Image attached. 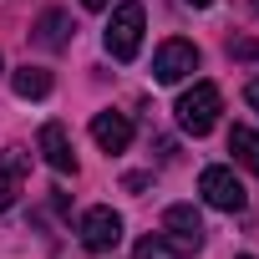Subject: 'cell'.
Wrapping results in <instances>:
<instances>
[{
	"label": "cell",
	"instance_id": "1",
	"mask_svg": "<svg viewBox=\"0 0 259 259\" xmlns=\"http://www.w3.org/2000/svg\"><path fill=\"white\" fill-rule=\"evenodd\" d=\"M173 112H178V127H183V133L203 138V133H213V122H219V112H224V97H219L213 81H193V87L178 97Z\"/></svg>",
	"mask_w": 259,
	"mask_h": 259
},
{
	"label": "cell",
	"instance_id": "2",
	"mask_svg": "<svg viewBox=\"0 0 259 259\" xmlns=\"http://www.w3.org/2000/svg\"><path fill=\"white\" fill-rule=\"evenodd\" d=\"M143 21H148V16H143L138 0H122V6L112 11V21H107V31H102L112 61H133V56H138V46H143Z\"/></svg>",
	"mask_w": 259,
	"mask_h": 259
},
{
	"label": "cell",
	"instance_id": "3",
	"mask_svg": "<svg viewBox=\"0 0 259 259\" xmlns=\"http://www.w3.org/2000/svg\"><path fill=\"white\" fill-rule=\"evenodd\" d=\"M198 193H203L208 208H224V213H239V208L249 203V193H244V183L234 178V168H219V163L198 173Z\"/></svg>",
	"mask_w": 259,
	"mask_h": 259
},
{
	"label": "cell",
	"instance_id": "4",
	"mask_svg": "<svg viewBox=\"0 0 259 259\" xmlns=\"http://www.w3.org/2000/svg\"><path fill=\"white\" fill-rule=\"evenodd\" d=\"M76 234H81V249H87V254H112V249L122 244V213H112V208H87L81 224H76Z\"/></svg>",
	"mask_w": 259,
	"mask_h": 259
},
{
	"label": "cell",
	"instance_id": "5",
	"mask_svg": "<svg viewBox=\"0 0 259 259\" xmlns=\"http://www.w3.org/2000/svg\"><path fill=\"white\" fill-rule=\"evenodd\" d=\"M188 71H198V46H193V41H163L158 56H153V76L173 87V81H183Z\"/></svg>",
	"mask_w": 259,
	"mask_h": 259
},
{
	"label": "cell",
	"instance_id": "6",
	"mask_svg": "<svg viewBox=\"0 0 259 259\" xmlns=\"http://www.w3.org/2000/svg\"><path fill=\"white\" fill-rule=\"evenodd\" d=\"M163 229H168V239L178 244V254L203 249V219H198V208H193V203H173V208L163 213Z\"/></svg>",
	"mask_w": 259,
	"mask_h": 259
},
{
	"label": "cell",
	"instance_id": "7",
	"mask_svg": "<svg viewBox=\"0 0 259 259\" xmlns=\"http://www.w3.org/2000/svg\"><path fill=\"white\" fill-rule=\"evenodd\" d=\"M92 143L112 158V153H127V143H133V122H127V112H97L92 117Z\"/></svg>",
	"mask_w": 259,
	"mask_h": 259
},
{
	"label": "cell",
	"instance_id": "8",
	"mask_svg": "<svg viewBox=\"0 0 259 259\" xmlns=\"http://www.w3.org/2000/svg\"><path fill=\"white\" fill-rule=\"evenodd\" d=\"M41 158L56 168V173H76V153H71V138L61 122H46L41 127Z\"/></svg>",
	"mask_w": 259,
	"mask_h": 259
},
{
	"label": "cell",
	"instance_id": "9",
	"mask_svg": "<svg viewBox=\"0 0 259 259\" xmlns=\"http://www.w3.org/2000/svg\"><path fill=\"white\" fill-rule=\"evenodd\" d=\"M26 168H31V153H26V148H6V153H0V208L16 203Z\"/></svg>",
	"mask_w": 259,
	"mask_h": 259
},
{
	"label": "cell",
	"instance_id": "10",
	"mask_svg": "<svg viewBox=\"0 0 259 259\" xmlns=\"http://www.w3.org/2000/svg\"><path fill=\"white\" fill-rule=\"evenodd\" d=\"M71 36H76V26H71V16H66V11H46V16L36 21V41H41L46 51L71 46Z\"/></svg>",
	"mask_w": 259,
	"mask_h": 259
},
{
	"label": "cell",
	"instance_id": "11",
	"mask_svg": "<svg viewBox=\"0 0 259 259\" xmlns=\"http://www.w3.org/2000/svg\"><path fill=\"white\" fill-rule=\"evenodd\" d=\"M11 87H16V97H21V102H41V97L51 92V71L26 61V66H16V71H11Z\"/></svg>",
	"mask_w": 259,
	"mask_h": 259
},
{
	"label": "cell",
	"instance_id": "12",
	"mask_svg": "<svg viewBox=\"0 0 259 259\" xmlns=\"http://www.w3.org/2000/svg\"><path fill=\"white\" fill-rule=\"evenodd\" d=\"M229 153H234V163H244L249 173H259V133H254V127H234V133H229Z\"/></svg>",
	"mask_w": 259,
	"mask_h": 259
},
{
	"label": "cell",
	"instance_id": "13",
	"mask_svg": "<svg viewBox=\"0 0 259 259\" xmlns=\"http://www.w3.org/2000/svg\"><path fill=\"white\" fill-rule=\"evenodd\" d=\"M138 259H178V244H173L168 234H148V239L138 244Z\"/></svg>",
	"mask_w": 259,
	"mask_h": 259
},
{
	"label": "cell",
	"instance_id": "14",
	"mask_svg": "<svg viewBox=\"0 0 259 259\" xmlns=\"http://www.w3.org/2000/svg\"><path fill=\"white\" fill-rule=\"evenodd\" d=\"M234 56H239V61H254V56H259V46H249V41H239V46H234Z\"/></svg>",
	"mask_w": 259,
	"mask_h": 259
},
{
	"label": "cell",
	"instance_id": "15",
	"mask_svg": "<svg viewBox=\"0 0 259 259\" xmlns=\"http://www.w3.org/2000/svg\"><path fill=\"white\" fill-rule=\"evenodd\" d=\"M244 102H249V107L259 112V81H249V87H244Z\"/></svg>",
	"mask_w": 259,
	"mask_h": 259
},
{
	"label": "cell",
	"instance_id": "16",
	"mask_svg": "<svg viewBox=\"0 0 259 259\" xmlns=\"http://www.w3.org/2000/svg\"><path fill=\"white\" fill-rule=\"evenodd\" d=\"M81 6H87V11H107V6H112V0H81Z\"/></svg>",
	"mask_w": 259,
	"mask_h": 259
},
{
	"label": "cell",
	"instance_id": "17",
	"mask_svg": "<svg viewBox=\"0 0 259 259\" xmlns=\"http://www.w3.org/2000/svg\"><path fill=\"white\" fill-rule=\"evenodd\" d=\"M188 6H193V11H203V6H213V0H188Z\"/></svg>",
	"mask_w": 259,
	"mask_h": 259
},
{
	"label": "cell",
	"instance_id": "18",
	"mask_svg": "<svg viewBox=\"0 0 259 259\" xmlns=\"http://www.w3.org/2000/svg\"><path fill=\"white\" fill-rule=\"evenodd\" d=\"M249 6H254V11H259V0H249Z\"/></svg>",
	"mask_w": 259,
	"mask_h": 259
},
{
	"label": "cell",
	"instance_id": "19",
	"mask_svg": "<svg viewBox=\"0 0 259 259\" xmlns=\"http://www.w3.org/2000/svg\"><path fill=\"white\" fill-rule=\"evenodd\" d=\"M239 259H254V254H239Z\"/></svg>",
	"mask_w": 259,
	"mask_h": 259
}]
</instances>
